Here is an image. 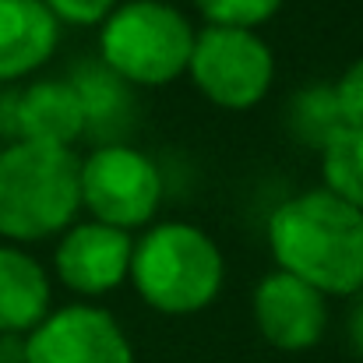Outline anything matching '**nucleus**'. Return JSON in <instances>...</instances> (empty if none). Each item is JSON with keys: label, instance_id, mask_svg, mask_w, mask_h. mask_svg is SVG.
<instances>
[{"label": "nucleus", "instance_id": "f257e3e1", "mask_svg": "<svg viewBox=\"0 0 363 363\" xmlns=\"http://www.w3.org/2000/svg\"><path fill=\"white\" fill-rule=\"evenodd\" d=\"M268 247L282 272L325 296L363 289V212L325 187L286 198L272 212Z\"/></svg>", "mask_w": 363, "mask_h": 363}, {"label": "nucleus", "instance_id": "f03ea898", "mask_svg": "<svg viewBox=\"0 0 363 363\" xmlns=\"http://www.w3.org/2000/svg\"><path fill=\"white\" fill-rule=\"evenodd\" d=\"M82 208V159L60 145L14 141L0 148V237L46 240L74 226Z\"/></svg>", "mask_w": 363, "mask_h": 363}, {"label": "nucleus", "instance_id": "7ed1b4c3", "mask_svg": "<svg viewBox=\"0 0 363 363\" xmlns=\"http://www.w3.org/2000/svg\"><path fill=\"white\" fill-rule=\"evenodd\" d=\"M223 250L191 223H159L130 254V282L138 296L162 314H194L223 289Z\"/></svg>", "mask_w": 363, "mask_h": 363}, {"label": "nucleus", "instance_id": "20e7f679", "mask_svg": "<svg viewBox=\"0 0 363 363\" xmlns=\"http://www.w3.org/2000/svg\"><path fill=\"white\" fill-rule=\"evenodd\" d=\"M194 28L166 0H127L99 28L103 64L134 85H166L180 78L194 53Z\"/></svg>", "mask_w": 363, "mask_h": 363}, {"label": "nucleus", "instance_id": "39448f33", "mask_svg": "<svg viewBox=\"0 0 363 363\" xmlns=\"http://www.w3.org/2000/svg\"><path fill=\"white\" fill-rule=\"evenodd\" d=\"M198 92L223 110L257 106L275 82V57L268 43L250 28L208 25L194 35V53L187 64Z\"/></svg>", "mask_w": 363, "mask_h": 363}, {"label": "nucleus", "instance_id": "423d86ee", "mask_svg": "<svg viewBox=\"0 0 363 363\" xmlns=\"http://www.w3.org/2000/svg\"><path fill=\"white\" fill-rule=\"evenodd\" d=\"M159 201L162 173L145 152L106 145L82 159V208H89L96 223L130 233L152 223Z\"/></svg>", "mask_w": 363, "mask_h": 363}, {"label": "nucleus", "instance_id": "0eeeda50", "mask_svg": "<svg viewBox=\"0 0 363 363\" xmlns=\"http://www.w3.org/2000/svg\"><path fill=\"white\" fill-rule=\"evenodd\" d=\"M25 363H134V353L110 311L74 303L53 311L28 335Z\"/></svg>", "mask_w": 363, "mask_h": 363}, {"label": "nucleus", "instance_id": "6e6552de", "mask_svg": "<svg viewBox=\"0 0 363 363\" xmlns=\"http://www.w3.org/2000/svg\"><path fill=\"white\" fill-rule=\"evenodd\" d=\"M254 318H257L261 335L272 346L286 353H300L321 342L325 325H328V307H325V293H318L303 279L279 268L257 282Z\"/></svg>", "mask_w": 363, "mask_h": 363}, {"label": "nucleus", "instance_id": "1a4fd4ad", "mask_svg": "<svg viewBox=\"0 0 363 363\" xmlns=\"http://www.w3.org/2000/svg\"><path fill=\"white\" fill-rule=\"evenodd\" d=\"M130 254H134L130 233L92 219V223H74L71 230H64L53 264L67 289L82 296H103V293H113L130 275Z\"/></svg>", "mask_w": 363, "mask_h": 363}, {"label": "nucleus", "instance_id": "9d476101", "mask_svg": "<svg viewBox=\"0 0 363 363\" xmlns=\"http://www.w3.org/2000/svg\"><path fill=\"white\" fill-rule=\"evenodd\" d=\"M60 39V21L43 0H0V82L43 67Z\"/></svg>", "mask_w": 363, "mask_h": 363}, {"label": "nucleus", "instance_id": "9b49d317", "mask_svg": "<svg viewBox=\"0 0 363 363\" xmlns=\"http://www.w3.org/2000/svg\"><path fill=\"white\" fill-rule=\"evenodd\" d=\"M89 121V103L78 85L67 82H35L21 92L14 106V123L21 141L71 148Z\"/></svg>", "mask_w": 363, "mask_h": 363}, {"label": "nucleus", "instance_id": "f8f14e48", "mask_svg": "<svg viewBox=\"0 0 363 363\" xmlns=\"http://www.w3.org/2000/svg\"><path fill=\"white\" fill-rule=\"evenodd\" d=\"M46 318L50 275L32 254L18 247H0V332L32 335Z\"/></svg>", "mask_w": 363, "mask_h": 363}, {"label": "nucleus", "instance_id": "ddd939ff", "mask_svg": "<svg viewBox=\"0 0 363 363\" xmlns=\"http://www.w3.org/2000/svg\"><path fill=\"white\" fill-rule=\"evenodd\" d=\"M321 177L325 191L363 212V130L332 127L321 148Z\"/></svg>", "mask_w": 363, "mask_h": 363}, {"label": "nucleus", "instance_id": "4468645a", "mask_svg": "<svg viewBox=\"0 0 363 363\" xmlns=\"http://www.w3.org/2000/svg\"><path fill=\"white\" fill-rule=\"evenodd\" d=\"M194 4L201 7V14L208 18V25L250 28V32L282 7V0H194Z\"/></svg>", "mask_w": 363, "mask_h": 363}, {"label": "nucleus", "instance_id": "2eb2a0df", "mask_svg": "<svg viewBox=\"0 0 363 363\" xmlns=\"http://www.w3.org/2000/svg\"><path fill=\"white\" fill-rule=\"evenodd\" d=\"M332 106H335L339 127L363 130V57L342 71L339 85L332 89Z\"/></svg>", "mask_w": 363, "mask_h": 363}, {"label": "nucleus", "instance_id": "dca6fc26", "mask_svg": "<svg viewBox=\"0 0 363 363\" xmlns=\"http://www.w3.org/2000/svg\"><path fill=\"white\" fill-rule=\"evenodd\" d=\"M57 21H71V25H103L110 18V11L117 7V0H43Z\"/></svg>", "mask_w": 363, "mask_h": 363}, {"label": "nucleus", "instance_id": "f3484780", "mask_svg": "<svg viewBox=\"0 0 363 363\" xmlns=\"http://www.w3.org/2000/svg\"><path fill=\"white\" fill-rule=\"evenodd\" d=\"M28 360V335L0 332V363H25Z\"/></svg>", "mask_w": 363, "mask_h": 363}, {"label": "nucleus", "instance_id": "a211bd4d", "mask_svg": "<svg viewBox=\"0 0 363 363\" xmlns=\"http://www.w3.org/2000/svg\"><path fill=\"white\" fill-rule=\"evenodd\" d=\"M350 342H353V350L363 357V289H360V296H357L353 314H350Z\"/></svg>", "mask_w": 363, "mask_h": 363}, {"label": "nucleus", "instance_id": "6ab92c4d", "mask_svg": "<svg viewBox=\"0 0 363 363\" xmlns=\"http://www.w3.org/2000/svg\"><path fill=\"white\" fill-rule=\"evenodd\" d=\"M166 4H169V0H166Z\"/></svg>", "mask_w": 363, "mask_h": 363}]
</instances>
